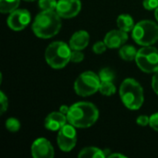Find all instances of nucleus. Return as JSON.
<instances>
[{"instance_id":"f257e3e1","label":"nucleus","mask_w":158,"mask_h":158,"mask_svg":"<svg viewBox=\"0 0 158 158\" xmlns=\"http://www.w3.org/2000/svg\"><path fill=\"white\" fill-rule=\"evenodd\" d=\"M97 107L89 102H78L69 106L67 114L69 123L75 128L85 129L93 126L98 119Z\"/></svg>"},{"instance_id":"f03ea898","label":"nucleus","mask_w":158,"mask_h":158,"mask_svg":"<svg viewBox=\"0 0 158 158\" xmlns=\"http://www.w3.org/2000/svg\"><path fill=\"white\" fill-rule=\"evenodd\" d=\"M61 29V17L56 10H42L32 23L33 33L43 39L56 35Z\"/></svg>"},{"instance_id":"7ed1b4c3","label":"nucleus","mask_w":158,"mask_h":158,"mask_svg":"<svg viewBox=\"0 0 158 158\" xmlns=\"http://www.w3.org/2000/svg\"><path fill=\"white\" fill-rule=\"evenodd\" d=\"M119 95L124 106L131 110H138L143 104V89L134 79L129 78L122 81Z\"/></svg>"},{"instance_id":"20e7f679","label":"nucleus","mask_w":158,"mask_h":158,"mask_svg":"<svg viewBox=\"0 0 158 158\" xmlns=\"http://www.w3.org/2000/svg\"><path fill=\"white\" fill-rule=\"evenodd\" d=\"M71 48L69 44L61 41L51 43L45 49L44 57L47 64L56 69H63L69 61L71 56Z\"/></svg>"},{"instance_id":"39448f33","label":"nucleus","mask_w":158,"mask_h":158,"mask_svg":"<svg viewBox=\"0 0 158 158\" xmlns=\"http://www.w3.org/2000/svg\"><path fill=\"white\" fill-rule=\"evenodd\" d=\"M132 38L140 45L148 46L158 41V25L152 20H142L135 24Z\"/></svg>"},{"instance_id":"423d86ee","label":"nucleus","mask_w":158,"mask_h":158,"mask_svg":"<svg viewBox=\"0 0 158 158\" xmlns=\"http://www.w3.org/2000/svg\"><path fill=\"white\" fill-rule=\"evenodd\" d=\"M101 81L98 75L93 71L81 73L74 82V90L80 96L86 97L99 91Z\"/></svg>"},{"instance_id":"0eeeda50","label":"nucleus","mask_w":158,"mask_h":158,"mask_svg":"<svg viewBox=\"0 0 158 158\" xmlns=\"http://www.w3.org/2000/svg\"><path fill=\"white\" fill-rule=\"evenodd\" d=\"M135 61L143 72L155 73L158 71V50L152 45L143 46L138 50Z\"/></svg>"},{"instance_id":"6e6552de","label":"nucleus","mask_w":158,"mask_h":158,"mask_svg":"<svg viewBox=\"0 0 158 158\" xmlns=\"http://www.w3.org/2000/svg\"><path fill=\"white\" fill-rule=\"evenodd\" d=\"M56 141L61 151L65 153L70 152L75 147L77 143V132L75 127L70 123L63 126L58 131Z\"/></svg>"},{"instance_id":"1a4fd4ad","label":"nucleus","mask_w":158,"mask_h":158,"mask_svg":"<svg viewBox=\"0 0 158 158\" xmlns=\"http://www.w3.org/2000/svg\"><path fill=\"white\" fill-rule=\"evenodd\" d=\"M31 21V14L26 9H16L9 13L7 25L13 31H21L25 29Z\"/></svg>"},{"instance_id":"9d476101","label":"nucleus","mask_w":158,"mask_h":158,"mask_svg":"<svg viewBox=\"0 0 158 158\" xmlns=\"http://www.w3.org/2000/svg\"><path fill=\"white\" fill-rule=\"evenodd\" d=\"M81 9L80 0H59L56 11L62 19H71L76 17Z\"/></svg>"},{"instance_id":"9b49d317","label":"nucleus","mask_w":158,"mask_h":158,"mask_svg":"<svg viewBox=\"0 0 158 158\" xmlns=\"http://www.w3.org/2000/svg\"><path fill=\"white\" fill-rule=\"evenodd\" d=\"M31 155L34 158H52L55 156V151L48 140L39 138L31 145Z\"/></svg>"},{"instance_id":"f8f14e48","label":"nucleus","mask_w":158,"mask_h":158,"mask_svg":"<svg viewBox=\"0 0 158 158\" xmlns=\"http://www.w3.org/2000/svg\"><path fill=\"white\" fill-rule=\"evenodd\" d=\"M128 40V34L122 30H113L106 33L104 42L106 43L107 48L117 49L125 44Z\"/></svg>"},{"instance_id":"ddd939ff","label":"nucleus","mask_w":158,"mask_h":158,"mask_svg":"<svg viewBox=\"0 0 158 158\" xmlns=\"http://www.w3.org/2000/svg\"><path fill=\"white\" fill-rule=\"evenodd\" d=\"M67 115L62 112H52L44 119V127L48 131H56L67 124Z\"/></svg>"},{"instance_id":"4468645a","label":"nucleus","mask_w":158,"mask_h":158,"mask_svg":"<svg viewBox=\"0 0 158 158\" xmlns=\"http://www.w3.org/2000/svg\"><path fill=\"white\" fill-rule=\"evenodd\" d=\"M90 35L86 31H76L69 40L71 50H83L89 44Z\"/></svg>"},{"instance_id":"2eb2a0df","label":"nucleus","mask_w":158,"mask_h":158,"mask_svg":"<svg viewBox=\"0 0 158 158\" xmlns=\"http://www.w3.org/2000/svg\"><path fill=\"white\" fill-rule=\"evenodd\" d=\"M117 25L119 30H122L126 32L132 31L135 26L132 17L129 14L119 15L117 19Z\"/></svg>"},{"instance_id":"dca6fc26","label":"nucleus","mask_w":158,"mask_h":158,"mask_svg":"<svg viewBox=\"0 0 158 158\" xmlns=\"http://www.w3.org/2000/svg\"><path fill=\"white\" fill-rule=\"evenodd\" d=\"M106 156L104 151L96 147H85L80 154L79 157H92V158H104Z\"/></svg>"},{"instance_id":"f3484780","label":"nucleus","mask_w":158,"mask_h":158,"mask_svg":"<svg viewBox=\"0 0 158 158\" xmlns=\"http://www.w3.org/2000/svg\"><path fill=\"white\" fill-rule=\"evenodd\" d=\"M137 50L132 45H122L119 49V56L126 61H132L136 58Z\"/></svg>"},{"instance_id":"a211bd4d","label":"nucleus","mask_w":158,"mask_h":158,"mask_svg":"<svg viewBox=\"0 0 158 158\" xmlns=\"http://www.w3.org/2000/svg\"><path fill=\"white\" fill-rule=\"evenodd\" d=\"M20 0H0V10L2 13H11L18 9Z\"/></svg>"},{"instance_id":"6ab92c4d","label":"nucleus","mask_w":158,"mask_h":158,"mask_svg":"<svg viewBox=\"0 0 158 158\" xmlns=\"http://www.w3.org/2000/svg\"><path fill=\"white\" fill-rule=\"evenodd\" d=\"M117 89L113 81H101L100 87H99V92L106 95V96H110L113 95L116 93Z\"/></svg>"},{"instance_id":"aec40b11","label":"nucleus","mask_w":158,"mask_h":158,"mask_svg":"<svg viewBox=\"0 0 158 158\" xmlns=\"http://www.w3.org/2000/svg\"><path fill=\"white\" fill-rule=\"evenodd\" d=\"M98 76L101 81H113L115 79V72L111 69L105 68L100 70Z\"/></svg>"},{"instance_id":"412c9836","label":"nucleus","mask_w":158,"mask_h":158,"mask_svg":"<svg viewBox=\"0 0 158 158\" xmlns=\"http://www.w3.org/2000/svg\"><path fill=\"white\" fill-rule=\"evenodd\" d=\"M6 128L11 132H17L20 129V122L15 118H9L6 121Z\"/></svg>"},{"instance_id":"4be33fe9","label":"nucleus","mask_w":158,"mask_h":158,"mask_svg":"<svg viewBox=\"0 0 158 158\" xmlns=\"http://www.w3.org/2000/svg\"><path fill=\"white\" fill-rule=\"evenodd\" d=\"M56 0H39V7L42 10H56Z\"/></svg>"},{"instance_id":"5701e85b","label":"nucleus","mask_w":158,"mask_h":158,"mask_svg":"<svg viewBox=\"0 0 158 158\" xmlns=\"http://www.w3.org/2000/svg\"><path fill=\"white\" fill-rule=\"evenodd\" d=\"M84 59V55L81 50H72L70 56V61L73 63H80Z\"/></svg>"},{"instance_id":"b1692460","label":"nucleus","mask_w":158,"mask_h":158,"mask_svg":"<svg viewBox=\"0 0 158 158\" xmlns=\"http://www.w3.org/2000/svg\"><path fill=\"white\" fill-rule=\"evenodd\" d=\"M107 46L105 42H102V41H99V42H96L94 46H93V51L97 54V55H101L103 54L106 50Z\"/></svg>"},{"instance_id":"393cba45","label":"nucleus","mask_w":158,"mask_h":158,"mask_svg":"<svg viewBox=\"0 0 158 158\" xmlns=\"http://www.w3.org/2000/svg\"><path fill=\"white\" fill-rule=\"evenodd\" d=\"M0 113L1 115L5 113V111L7 109L8 107V100L7 97L6 96V94L3 92H0Z\"/></svg>"},{"instance_id":"a878e982","label":"nucleus","mask_w":158,"mask_h":158,"mask_svg":"<svg viewBox=\"0 0 158 158\" xmlns=\"http://www.w3.org/2000/svg\"><path fill=\"white\" fill-rule=\"evenodd\" d=\"M143 4L147 10H155L158 7V0H143Z\"/></svg>"},{"instance_id":"bb28decb","label":"nucleus","mask_w":158,"mask_h":158,"mask_svg":"<svg viewBox=\"0 0 158 158\" xmlns=\"http://www.w3.org/2000/svg\"><path fill=\"white\" fill-rule=\"evenodd\" d=\"M137 124L140 126H147L150 123V117L146 116V115H141L137 118Z\"/></svg>"},{"instance_id":"cd10ccee","label":"nucleus","mask_w":158,"mask_h":158,"mask_svg":"<svg viewBox=\"0 0 158 158\" xmlns=\"http://www.w3.org/2000/svg\"><path fill=\"white\" fill-rule=\"evenodd\" d=\"M149 125L151 126V128L155 131H158V112L153 114L150 117V123Z\"/></svg>"},{"instance_id":"c85d7f7f","label":"nucleus","mask_w":158,"mask_h":158,"mask_svg":"<svg viewBox=\"0 0 158 158\" xmlns=\"http://www.w3.org/2000/svg\"><path fill=\"white\" fill-rule=\"evenodd\" d=\"M152 87H153L154 92L156 94H158V71L155 72V75L153 76V79H152Z\"/></svg>"},{"instance_id":"c756f323","label":"nucleus","mask_w":158,"mask_h":158,"mask_svg":"<svg viewBox=\"0 0 158 158\" xmlns=\"http://www.w3.org/2000/svg\"><path fill=\"white\" fill-rule=\"evenodd\" d=\"M69 106H62L60 107L59 111H60V112H62L63 114L67 115V114H68V112H69Z\"/></svg>"},{"instance_id":"7c9ffc66","label":"nucleus","mask_w":158,"mask_h":158,"mask_svg":"<svg viewBox=\"0 0 158 158\" xmlns=\"http://www.w3.org/2000/svg\"><path fill=\"white\" fill-rule=\"evenodd\" d=\"M108 157L109 158H113V157H126L125 156H123V155H120V154H110L109 156H108Z\"/></svg>"},{"instance_id":"2f4dec72","label":"nucleus","mask_w":158,"mask_h":158,"mask_svg":"<svg viewBox=\"0 0 158 158\" xmlns=\"http://www.w3.org/2000/svg\"><path fill=\"white\" fill-rule=\"evenodd\" d=\"M155 17H156V19L158 21V7L155 10Z\"/></svg>"},{"instance_id":"473e14b6","label":"nucleus","mask_w":158,"mask_h":158,"mask_svg":"<svg viewBox=\"0 0 158 158\" xmlns=\"http://www.w3.org/2000/svg\"><path fill=\"white\" fill-rule=\"evenodd\" d=\"M24 1H27V2H33V1H35V0H24Z\"/></svg>"}]
</instances>
